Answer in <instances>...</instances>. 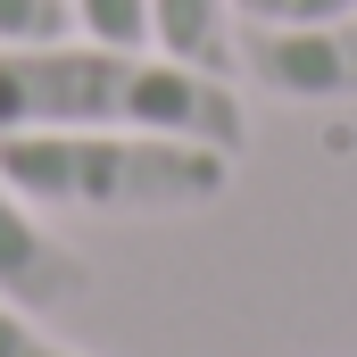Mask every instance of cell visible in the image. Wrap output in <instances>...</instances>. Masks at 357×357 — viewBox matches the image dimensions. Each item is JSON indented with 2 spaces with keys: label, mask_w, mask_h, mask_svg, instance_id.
Segmentation results:
<instances>
[{
  "label": "cell",
  "mask_w": 357,
  "mask_h": 357,
  "mask_svg": "<svg viewBox=\"0 0 357 357\" xmlns=\"http://www.w3.org/2000/svg\"><path fill=\"white\" fill-rule=\"evenodd\" d=\"M0 133H175L208 150H250V108L233 75L167 59L158 42H8Z\"/></svg>",
  "instance_id": "6da1fadb"
},
{
  "label": "cell",
  "mask_w": 357,
  "mask_h": 357,
  "mask_svg": "<svg viewBox=\"0 0 357 357\" xmlns=\"http://www.w3.org/2000/svg\"><path fill=\"white\" fill-rule=\"evenodd\" d=\"M0 175L59 216H199L233 191V150L175 133H0Z\"/></svg>",
  "instance_id": "7a4b0ae2"
},
{
  "label": "cell",
  "mask_w": 357,
  "mask_h": 357,
  "mask_svg": "<svg viewBox=\"0 0 357 357\" xmlns=\"http://www.w3.org/2000/svg\"><path fill=\"white\" fill-rule=\"evenodd\" d=\"M233 67L274 100H357V8L307 25H241Z\"/></svg>",
  "instance_id": "3957f363"
},
{
  "label": "cell",
  "mask_w": 357,
  "mask_h": 357,
  "mask_svg": "<svg viewBox=\"0 0 357 357\" xmlns=\"http://www.w3.org/2000/svg\"><path fill=\"white\" fill-rule=\"evenodd\" d=\"M91 291V266L75 241H59L42 225V208L0 175V299L25 307V316H59Z\"/></svg>",
  "instance_id": "277c9868"
},
{
  "label": "cell",
  "mask_w": 357,
  "mask_h": 357,
  "mask_svg": "<svg viewBox=\"0 0 357 357\" xmlns=\"http://www.w3.org/2000/svg\"><path fill=\"white\" fill-rule=\"evenodd\" d=\"M150 42L167 59L191 67H233V42H241V0H150Z\"/></svg>",
  "instance_id": "5b68a950"
},
{
  "label": "cell",
  "mask_w": 357,
  "mask_h": 357,
  "mask_svg": "<svg viewBox=\"0 0 357 357\" xmlns=\"http://www.w3.org/2000/svg\"><path fill=\"white\" fill-rule=\"evenodd\" d=\"M75 33V0H0V50L8 42H67Z\"/></svg>",
  "instance_id": "8992f818"
},
{
  "label": "cell",
  "mask_w": 357,
  "mask_h": 357,
  "mask_svg": "<svg viewBox=\"0 0 357 357\" xmlns=\"http://www.w3.org/2000/svg\"><path fill=\"white\" fill-rule=\"evenodd\" d=\"M75 33H91V42H150V0H75Z\"/></svg>",
  "instance_id": "52a82bcc"
},
{
  "label": "cell",
  "mask_w": 357,
  "mask_h": 357,
  "mask_svg": "<svg viewBox=\"0 0 357 357\" xmlns=\"http://www.w3.org/2000/svg\"><path fill=\"white\" fill-rule=\"evenodd\" d=\"M0 357H84V349H67L59 333H42V316H25V307L0 299Z\"/></svg>",
  "instance_id": "ba28073f"
},
{
  "label": "cell",
  "mask_w": 357,
  "mask_h": 357,
  "mask_svg": "<svg viewBox=\"0 0 357 357\" xmlns=\"http://www.w3.org/2000/svg\"><path fill=\"white\" fill-rule=\"evenodd\" d=\"M357 0H241V17L250 25H307V17H341Z\"/></svg>",
  "instance_id": "9c48e42d"
}]
</instances>
